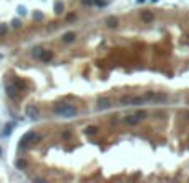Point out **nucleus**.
<instances>
[{
	"instance_id": "nucleus-1",
	"label": "nucleus",
	"mask_w": 189,
	"mask_h": 183,
	"mask_svg": "<svg viewBox=\"0 0 189 183\" xmlns=\"http://www.w3.org/2000/svg\"><path fill=\"white\" fill-rule=\"evenodd\" d=\"M55 113L58 116H63V118H73L76 115V108L71 105H57L55 106Z\"/></svg>"
},
{
	"instance_id": "nucleus-2",
	"label": "nucleus",
	"mask_w": 189,
	"mask_h": 183,
	"mask_svg": "<svg viewBox=\"0 0 189 183\" xmlns=\"http://www.w3.org/2000/svg\"><path fill=\"white\" fill-rule=\"evenodd\" d=\"M27 115L32 118V120H37L38 118V110L35 106H27Z\"/></svg>"
},
{
	"instance_id": "nucleus-3",
	"label": "nucleus",
	"mask_w": 189,
	"mask_h": 183,
	"mask_svg": "<svg viewBox=\"0 0 189 183\" xmlns=\"http://www.w3.org/2000/svg\"><path fill=\"white\" fill-rule=\"evenodd\" d=\"M143 118H144V113H139V115H134V116H131V118H126V122H128V123H138Z\"/></svg>"
},
{
	"instance_id": "nucleus-4",
	"label": "nucleus",
	"mask_w": 189,
	"mask_h": 183,
	"mask_svg": "<svg viewBox=\"0 0 189 183\" xmlns=\"http://www.w3.org/2000/svg\"><path fill=\"white\" fill-rule=\"evenodd\" d=\"M106 106H110V102H106V100H100L98 108H106Z\"/></svg>"
},
{
	"instance_id": "nucleus-5",
	"label": "nucleus",
	"mask_w": 189,
	"mask_h": 183,
	"mask_svg": "<svg viewBox=\"0 0 189 183\" xmlns=\"http://www.w3.org/2000/svg\"><path fill=\"white\" fill-rule=\"evenodd\" d=\"M57 12H58V13H60V12H61V9H63V3H61V2H58V3H57Z\"/></svg>"
},
{
	"instance_id": "nucleus-6",
	"label": "nucleus",
	"mask_w": 189,
	"mask_h": 183,
	"mask_svg": "<svg viewBox=\"0 0 189 183\" xmlns=\"http://www.w3.org/2000/svg\"><path fill=\"white\" fill-rule=\"evenodd\" d=\"M73 37H75L73 33H68V35H65V40L66 42H68V40H73Z\"/></svg>"
}]
</instances>
